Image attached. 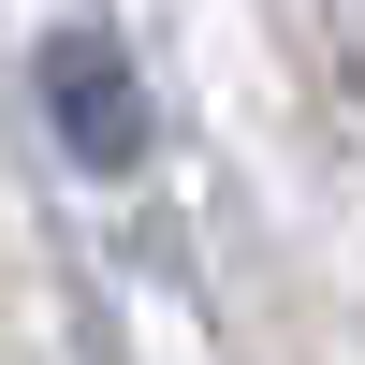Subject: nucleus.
I'll list each match as a JSON object with an SVG mask.
<instances>
[{
  "label": "nucleus",
  "mask_w": 365,
  "mask_h": 365,
  "mask_svg": "<svg viewBox=\"0 0 365 365\" xmlns=\"http://www.w3.org/2000/svg\"><path fill=\"white\" fill-rule=\"evenodd\" d=\"M44 103H58V132H73L88 175H132L146 161V103H132V73H117L103 29H58L44 44Z\"/></svg>",
  "instance_id": "1"
}]
</instances>
